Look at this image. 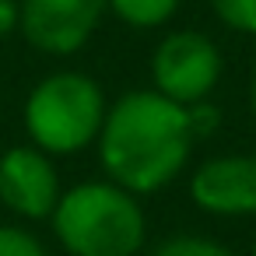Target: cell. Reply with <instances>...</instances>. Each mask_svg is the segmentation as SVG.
I'll return each mask as SVG.
<instances>
[{"instance_id":"cell-4","label":"cell","mask_w":256,"mask_h":256,"mask_svg":"<svg viewBox=\"0 0 256 256\" xmlns=\"http://www.w3.org/2000/svg\"><path fill=\"white\" fill-rule=\"evenodd\" d=\"M221 70H224V64H221L218 46L204 32H193V28L165 36L151 56L154 92L179 106L207 102V95L221 81Z\"/></svg>"},{"instance_id":"cell-10","label":"cell","mask_w":256,"mask_h":256,"mask_svg":"<svg viewBox=\"0 0 256 256\" xmlns=\"http://www.w3.org/2000/svg\"><path fill=\"white\" fill-rule=\"evenodd\" d=\"M218 22L238 36H256V0H210Z\"/></svg>"},{"instance_id":"cell-1","label":"cell","mask_w":256,"mask_h":256,"mask_svg":"<svg viewBox=\"0 0 256 256\" xmlns=\"http://www.w3.org/2000/svg\"><path fill=\"white\" fill-rule=\"evenodd\" d=\"M193 151L186 106L154 88L126 92L106 112L98 134V158L109 182L126 193H158L168 186Z\"/></svg>"},{"instance_id":"cell-13","label":"cell","mask_w":256,"mask_h":256,"mask_svg":"<svg viewBox=\"0 0 256 256\" xmlns=\"http://www.w3.org/2000/svg\"><path fill=\"white\" fill-rule=\"evenodd\" d=\"M18 28V0H0V39Z\"/></svg>"},{"instance_id":"cell-5","label":"cell","mask_w":256,"mask_h":256,"mask_svg":"<svg viewBox=\"0 0 256 256\" xmlns=\"http://www.w3.org/2000/svg\"><path fill=\"white\" fill-rule=\"evenodd\" d=\"M109 0H18L25 42L50 56H74L102 25Z\"/></svg>"},{"instance_id":"cell-9","label":"cell","mask_w":256,"mask_h":256,"mask_svg":"<svg viewBox=\"0 0 256 256\" xmlns=\"http://www.w3.org/2000/svg\"><path fill=\"white\" fill-rule=\"evenodd\" d=\"M151 256H232L221 242L204 235H172L151 249Z\"/></svg>"},{"instance_id":"cell-8","label":"cell","mask_w":256,"mask_h":256,"mask_svg":"<svg viewBox=\"0 0 256 256\" xmlns=\"http://www.w3.org/2000/svg\"><path fill=\"white\" fill-rule=\"evenodd\" d=\"M182 0H109V11L130 28H162L176 18Z\"/></svg>"},{"instance_id":"cell-3","label":"cell","mask_w":256,"mask_h":256,"mask_svg":"<svg viewBox=\"0 0 256 256\" xmlns=\"http://www.w3.org/2000/svg\"><path fill=\"white\" fill-rule=\"evenodd\" d=\"M106 95L95 78L81 70H56L42 78L25 98V130L39 151L74 154L98 140L106 123Z\"/></svg>"},{"instance_id":"cell-7","label":"cell","mask_w":256,"mask_h":256,"mask_svg":"<svg viewBox=\"0 0 256 256\" xmlns=\"http://www.w3.org/2000/svg\"><path fill=\"white\" fill-rule=\"evenodd\" d=\"M190 196L207 214H256V154L204 162L190 179Z\"/></svg>"},{"instance_id":"cell-6","label":"cell","mask_w":256,"mask_h":256,"mask_svg":"<svg viewBox=\"0 0 256 256\" xmlns=\"http://www.w3.org/2000/svg\"><path fill=\"white\" fill-rule=\"evenodd\" d=\"M0 204L28 221L53 218L60 204V176L53 158L36 144L8 148L0 154Z\"/></svg>"},{"instance_id":"cell-14","label":"cell","mask_w":256,"mask_h":256,"mask_svg":"<svg viewBox=\"0 0 256 256\" xmlns=\"http://www.w3.org/2000/svg\"><path fill=\"white\" fill-rule=\"evenodd\" d=\"M249 106H252V116H256V67H252V84H249Z\"/></svg>"},{"instance_id":"cell-11","label":"cell","mask_w":256,"mask_h":256,"mask_svg":"<svg viewBox=\"0 0 256 256\" xmlns=\"http://www.w3.org/2000/svg\"><path fill=\"white\" fill-rule=\"evenodd\" d=\"M0 256H46V246L18 224H0Z\"/></svg>"},{"instance_id":"cell-15","label":"cell","mask_w":256,"mask_h":256,"mask_svg":"<svg viewBox=\"0 0 256 256\" xmlns=\"http://www.w3.org/2000/svg\"><path fill=\"white\" fill-rule=\"evenodd\" d=\"M252 256H256V242H252Z\"/></svg>"},{"instance_id":"cell-2","label":"cell","mask_w":256,"mask_h":256,"mask_svg":"<svg viewBox=\"0 0 256 256\" xmlns=\"http://www.w3.org/2000/svg\"><path fill=\"white\" fill-rule=\"evenodd\" d=\"M53 232L70 256H137L148 224L137 196L106 179L60 193Z\"/></svg>"},{"instance_id":"cell-12","label":"cell","mask_w":256,"mask_h":256,"mask_svg":"<svg viewBox=\"0 0 256 256\" xmlns=\"http://www.w3.org/2000/svg\"><path fill=\"white\" fill-rule=\"evenodd\" d=\"M186 116H190V130H193V140L196 137H210L218 126H221V109L210 106V102H196V106H186Z\"/></svg>"}]
</instances>
